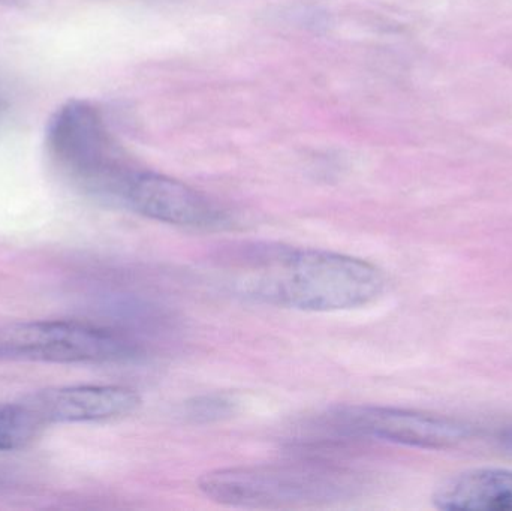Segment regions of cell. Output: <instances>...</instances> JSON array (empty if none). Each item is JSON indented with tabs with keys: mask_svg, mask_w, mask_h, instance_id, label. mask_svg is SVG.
Listing matches in <instances>:
<instances>
[{
	"mask_svg": "<svg viewBox=\"0 0 512 511\" xmlns=\"http://www.w3.org/2000/svg\"><path fill=\"white\" fill-rule=\"evenodd\" d=\"M237 296L277 308L339 312L363 308L385 290L381 269L363 258L283 243H245L219 257Z\"/></svg>",
	"mask_w": 512,
	"mask_h": 511,
	"instance_id": "cell-1",
	"label": "cell"
},
{
	"mask_svg": "<svg viewBox=\"0 0 512 511\" xmlns=\"http://www.w3.org/2000/svg\"><path fill=\"white\" fill-rule=\"evenodd\" d=\"M358 474L334 461L295 458L285 464L222 468L203 474L198 489L209 500L240 509L331 506L357 497Z\"/></svg>",
	"mask_w": 512,
	"mask_h": 511,
	"instance_id": "cell-2",
	"label": "cell"
},
{
	"mask_svg": "<svg viewBox=\"0 0 512 511\" xmlns=\"http://www.w3.org/2000/svg\"><path fill=\"white\" fill-rule=\"evenodd\" d=\"M47 147L59 170L81 191L120 204L134 168L98 108L78 99L63 104L48 122Z\"/></svg>",
	"mask_w": 512,
	"mask_h": 511,
	"instance_id": "cell-3",
	"label": "cell"
},
{
	"mask_svg": "<svg viewBox=\"0 0 512 511\" xmlns=\"http://www.w3.org/2000/svg\"><path fill=\"white\" fill-rule=\"evenodd\" d=\"M129 333L84 321H29L0 326V360L126 363L144 356Z\"/></svg>",
	"mask_w": 512,
	"mask_h": 511,
	"instance_id": "cell-4",
	"label": "cell"
},
{
	"mask_svg": "<svg viewBox=\"0 0 512 511\" xmlns=\"http://www.w3.org/2000/svg\"><path fill=\"white\" fill-rule=\"evenodd\" d=\"M315 425L349 441H387L427 450L451 449L471 435L469 426L450 417L376 405L336 407L321 414Z\"/></svg>",
	"mask_w": 512,
	"mask_h": 511,
	"instance_id": "cell-5",
	"label": "cell"
},
{
	"mask_svg": "<svg viewBox=\"0 0 512 511\" xmlns=\"http://www.w3.org/2000/svg\"><path fill=\"white\" fill-rule=\"evenodd\" d=\"M120 204L152 221L192 230H225L233 224L230 213L203 192L153 171H132Z\"/></svg>",
	"mask_w": 512,
	"mask_h": 511,
	"instance_id": "cell-6",
	"label": "cell"
},
{
	"mask_svg": "<svg viewBox=\"0 0 512 511\" xmlns=\"http://www.w3.org/2000/svg\"><path fill=\"white\" fill-rule=\"evenodd\" d=\"M18 404L41 428L54 423L107 422L131 416L141 396L126 386H72L32 393Z\"/></svg>",
	"mask_w": 512,
	"mask_h": 511,
	"instance_id": "cell-7",
	"label": "cell"
},
{
	"mask_svg": "<svg viewBox=\"0 0 512 511\" xmlns=\"http://www.w3.org/2000/svg\"><path fill=\"white\" fill-rule=\"evenodd\" d=\"M433 504L447 511H512V471L481 468L445 480Z\"/></svg>",
	"mask_w": 512,
	"mask_h": 511,
	"instance_id": "cell-8",
	"label": "cell"
},
{
	"mask_svg": "<svg viewBox=\"0 0 512 511\" xmlns=\"http://www.w3.org/2000/svg\"><path fill=\"white\" fill-rule=\"evenodd\" d=\"M239 410V401L230 393L215 392L194 396L182 405L180 416L194 425L222 422L230 419Z\"/></svg>",
	"mask_w": 512,
	"mask_h": 511,
	"instance_id": "cell-9",
	"label": "cell"
},
{
	"mask_svg": "<svg viewBox=\"0 0 512 511\" xmlns=\"http://www.w3.org/2000/svg\"><path fill=\"white\" fill-rule=\"evenodd\" d=\"M41 431V426L18 402L0 407V452L27 446Z\"/></svg>",
	"mask_w": 512,
	"mask_h": 511,
	"instance_id": "cell-10",
	"label": "cell"
},
{
	"mask_svg": "<svg viewBox=\"0 0 512 511\" xmlns=\"http://www.w3.org/2000/svg\"><path fill=\"white\" fill-rule=\"evenodd\" d=\"M502 446H504V449L512 455V426L504 432V437H502Z\"/></svg>",
	"mask_w": 512,
	"mask_h": 511,
	"instance_id": "cell-11",
	"label": "cell"
},
{
	"mask_svg": "<svg viewBox=\"0 0 512 511\" xmlns=\"http://www.w3.org/2000/svg\"><path fill=\"white\" fill-rule=\"evenodd\" d=\"M3 105H5V101H3L2 93H0V110H2Z\"/></svg>",
	"mask_w": 512,
	"mask_h": 511,
	"instance_id": "cell-12",
	"label": "cell"
}]
</instances>
